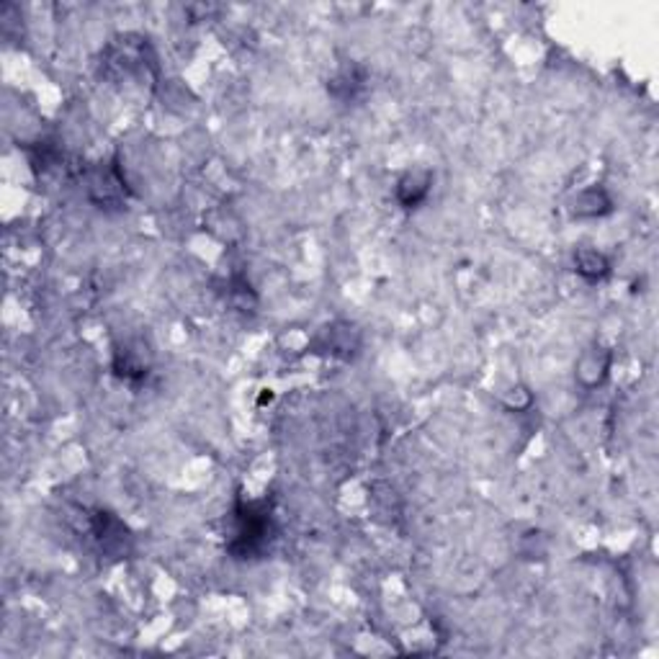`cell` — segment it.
Returning <instances> with one entry per match:
<instances>
[{
	"mask_svg": "<svg viewBox=\"0 0 659 659\" xmlns=\"http://www.w3.org/2000/svg\"><path fill=\"white\" fill-rule=\"evenodd\" d=\"M235 539L227 551L235 559H255L271 541L273 521L266 502H237L235 507Z\"/></svg>",
	"mask_w": 659,
	"mask_h": 659,
	"instance_id": "cell-1",
	"label": "cell"
},
{
	"mask_svg": "<svg viewBox=\"0 0 659 659\" xmlns=\"http://www.w3.org/2000/svg\"><path fill=\"white\" fill-rule=\"evenodd\" d=\"M574 271L588 281H600L611 273V263L597 251H580L574 258Z\"/></svg>",
	"mask_w": 659,
	"mask_h": 659,
	"instance_id": "cell-3",
	"label": "cell"
},
{
	"mask_svg": "<svg viewBox=\"0 0 659 659\" xmlns=\"http://www.w3.org/2000/svg\"><path fill=\"white\" fill-rule=\"evenodd\" d=\"M431 183L432 176L428 170L408 173L402 181L397 183V199H400V204L412 209V206H417L420 202H425V196L431 194Z\"/></svg>",
	"mask_w": 659,
	"mask_h": 659,
	"instance_id": "cell-2",
	"label": "cell"
}]
</instances>
